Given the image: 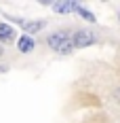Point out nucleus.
<instances>
[{"label":"nucleus","mask_w":120,"mask_h":123,"mask_svg":"<svg viewBox=\"0 0 120 123\" xmlns=\"http://www.w3.org/2000/svg\"><path fill=\"white\" fill-rule=\"evenodd\" d=\"M21 28L25 30V36H30V34L40 32L44 28V21H21Z\"/></svg>","instance_id":"4"},{"label":"nucleus","mask_w":120,"mask_h":123,"mask_svg":"<svg viewBox=\"0 0 120 123\" xmlns=\"http://www.w3.org/2000/svg\"><path fill=\"white\" fill-rule=\"evenodd\" d=\"M97 38L93 32H89V30H78L72 38V45L74 47H89V45H93Z\"/></svg>","instance_id":"2"},{"label":"nucleus","mask_w":120,"mask_h":123,"mask_svg":"<svg viewBox=\"0 0 120 123\" xmlns=\"http://www.w3.org/2000/svg\"><path fill=\"white\" fill-rule=\"evenodd\" d=\"M0 53H2V51H0Z\"/></svg>","instance_id":"8"},{"label":"nucleus","mask_w":120,"mask_h":123,"mask_svg":"<svg viewBox=\"0 0 120 123\" xmlns=\"http://www.w3.org/2000/svg\"><path fill=\"white\" fill-rule=\"evenodd\" d=\"M13 36H15V32H13V28H11V25L0 24V43H11Z\"/></svg>","instance_id":"6"},{"label":"nucleus","mask_w":120,"mask_h":123,"mask_svg":"<svg viewBox=\"0 0 120 123\" xmlns=\"http://www.w3.org/2000/svg\"><path fill=\"white\" fill-rule=\"evenodd\" d=\"M80 4L78 2H74V0H63V2H53V11L57 13H74L78 9Z\"/></svg>","instance_id":"3"},{"label":"nucleus","mask_w":120,"mask_h":123,"mask_svg":"<svg viewBox=\"0 0 120 123\" xmlns=\"http://www.w3.org/2000/svg\"><path fill=\"white\" fill-rule=\"evenodd\" d=\"M48 47H53V51H57V53H63V55H68V53H72L74 51V45H72V38L68 36L65 32H57V34H51L47 38Z\"/></svg>","instance_id":"1"},{"label":"nucleus","mask_w":120,"mask_h":123,"mask_svg":"<svg viewBox=\"0 0 120 123\" xmlns=\"http://www.w3.org/2000/svg\"><path fill=\"white\" fill-rule=\"evenodd\" d=\"M17 45H19V51H21V53H30V51H34V47H36V43H34V38L32 36H19V43H17Z\"/></svg>","instance_id":"5"},{"label":"nucleus","mask_w":120,"mask_h":123,"mask_svg":"<svg viewBox=\"0 0 120 123\" xmlns=\"http://www.w3.org/2000/svg\"><path fill=\"white\" fill-rule=\"evenodd\" d=\"M76 13H80V15H82V19L91 21V24H95V21H97V17L89 11V9H84V6H78V9H76Z\"/></svg>","instance_id":"7"}]
</instances>
